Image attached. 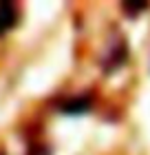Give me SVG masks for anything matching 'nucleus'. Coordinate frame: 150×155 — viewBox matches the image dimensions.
<instances>
[{"mask_svg":"<svg viewBox=\"0 0 150 155\" xmlns=\"http://www.w3.org/2000/svg\"><path fill=\"white\" fill-rule=\"evenodd\" d=\"M16 25V7L9 2H0V36Z\"/></svg>","mask_w":150,"mask_h":155,"instance_id":"f257e3e1","label":"nucleus"}]
</instances>
